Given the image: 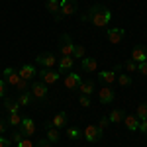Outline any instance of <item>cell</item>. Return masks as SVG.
I'll return each instance as SVG.
<instances>
[{
  "instance_id": "484cf974",
  "label": "cell",
  "mask_w": 147,
  "mask_h": 147,
  "mask_svg": "<svg viewBox=\"0 0 147 147\" xmlns=\"http://www.w3.org/2000/svg\"><path fill=\"white\" fill-rule=\"evenodd\" d=\"M6 124H10L12 127H20V124H22V116H20V114H8Z\"/></svg>"
},
{
  "instance_id": "30bf717a",
  "label": "cell",
  "mask_w": 147,
  "mask_h": 147,
  "mask_svg": "<svg viewBox=\"0 0 147 147\" xmlns=\"http://www.w3.org/2000/svg\"><path fill=\"white\" fill-rule=\"evenodd\" d=\"M114 98H116V92L112 90V86H102L100 90H98V100H100V104H104V106L112 104Z\"/></svg>"
},
{
  "instance_id": "4316f807",
  "label": "cell",
  "mask_w": 147,
  "mask_h": 147,
  "mask_svg": "<svg viewBox=\"0 0 147 147\" xmlns=\"http://www.w3.org/2000/svg\"><path fill=\"white\" fill-rule=\"evenodd\" d=\"M67 137H69V139H79V137H82V131H80L79 127L69 125V127H67Z\"/></svg>"
},
{
  "instance_id": "52a82bcc",
  "label": "cell",
  "mask_w": 147,
  "mask_h": 147,
  "mask_svg": "<svg viewBox=\"0 0 147 147\" xmlns=\"http://www.w3.org/2000/svg\"><path fill=\"white\" fill-rule=\"evenodd\" d=\"M106 37H108L110 43L118 45V43H122L125 39V30L124 28H108L106 30Z\"/></svg>"
},
{
  "instance_id": "ba28073f",
  "label": "cell",
  "mask_w": 147,
  "mask_h": 147,
  "mask_svg": "<svg viewBox=\"0 0 147 147\" xmlns=\"http://www.w3.org/2000/svg\"><path fill=\"white\" fill-rule=\"evenodd\" d=\"M82 82L79 73H75V71H69L67 75H65V79H63V84H65V88L69 90H75V88H79V84Z\"/></svg>"
},
{
  "instance_id": "83f0119b",
  "label": "cell",
  "mask_w": 147,
  "mask_h": 147,
  "mask_svg": "<svg viewBox=\"0 0 147 147\" xmlns=\"http://www.w3.org/2000/svg\"><path fill=\"white\" fill-rule=\"evenodd\" d=\"M136 116H137V120H147V104L145 102H141V104L137 106Z\"/></svg>"
},
{
  "instance_id": "603a6c76",
  "label": "cell",
  "mask_w": 147,
  "mask_h": 147,
  "mask_svg": "<svg viewBox=\"0 0 147 147\" xmlns=\"http://www.w3.org/2000/svg\"><path fill=\"white\" fill-rule=\"evenodd\" d=\"M124 124H125V127H127L129 131H137L139 120H137V116H124Z\"/></svg>"
},
{
  "instance_id": "f35d334b",
  "label": "cell",
  "mask_w": 147,
  "mask_h": 147,
  "mask_svg": "<svg viewBox=\"0 0 147 147\" xmlns=\"http://www.w3.org/2000/svg\"><path fill=\"white\" fill-rule=\"evenodd\" d=\"M137 71H139L141 75H147V61H143V63H137Z\"/></svg>"
},
{
  "instance_id": "1f68e13d",
  "label": "cell",
  "mask_w": 147,
  "mask_h": 147,
  "mask_svg": "<svg viewBox=\"0 0 147 147\" xmlns=\"http://www.w3.org/2000/svg\"><path fill=\"white\" fill-rule=\"evenodd\" d=\"M30 84H32L30 80H24V79H20V82L16 84V88H18L20 92H24V90H30Z\"/></svg>"
},
{
  "instance_id": "d6986e66",
  "label": "cell",
  "mask_w": 147,
  "mask_h": 147,
  "mask_svg": "<svg viewBox=\"0 0 147 147\" xmlns=\"http://www.w3.org/2000/svg\"><path fill=\"white\" fill-rule=\"evenodd\" d=\"M45 131H47V141L49 143H57L61 139V131L57 127H53V125H49L47 122H45Z\"/></svg>"
},
{
  "instance_id": "d4e9b609",
  "label": "cell",
  "mask_w": 147,
  "mask_h": 147,
  "mask_svg": "<svg viewBox=\"0 0 147 147\" xmlns=\"http://www.w3.org/2000/svg\"><path fill=\"white\" fill-rule=\"evenodd\" d=\"M32 100H34V98H32V92L30 90L20 92V96H18V104H20V106H30Z\"/></svg>"
},
{
  "instance_id": "7a4b0ae2",
  "label": "cell",
  "mask_w": 147,
  "mask_h": 147,
  "mask_svg": "<svg viewBox=\"0 0 147 147\" xmlns=\"http://www.w3.org/2000/svg\"><path fill=\"white\" fill-rule=\"evenodd\" d=\"M77 12H79V2L77 0H59V16H57V20L73 16Z\"/></svg>"
},
{
  "instance_id": "3957f363",
  "label": "cell",
  "mask_w": 147,
  "mask_h": 147,
  "mask_svg": "<svg viewBox=\"0 0 147 147\" xmlns=\"http://www.w3.org/2000/svg\"><path fill=\"white\" fill-rule=\"evenodd\" d=\"M30 92H32V98H35V100L39 102H45L47 98H49V90H47V84L45 82H32L30 84Z\"/></svg>"
},
{
  "instance_id": "7c38bea8",
  "label": "cell",
  "mask_w": 147,
  "mask_h": 147,
  "mask_svg": "<svg viewBox=\"0 0 147 147\" xmlns=\"http://www.w3.org/2000/svg\"><path fill=\"white\" fill-rule=\"evenodd\" d=\"M49 125H53V127H57V129H63V127H67V114L65 112H57L49 122H47Z\"/></svg>"
},
{
  "instance_id": "74e56055",
  "label": "cell",
  "mask_w": 147,
  "mask_h": 147,
  "mask_svg": "<svg viewBox=\"0 0 147 147\" xmlns=\"http://www.w3.org/2000/svg\"><path fill=\"white\" fill-rule=\"evenodd\" d=\"M137 129L147 136V120H139V127H137Z\"/></svg>"
},
{
  "instance_id": "7402d4cb",
  "label": "cell",
  "mask_w": 147,
  "mask_h": 147,
  "mask_svg": "<svg viewBox=\"0 0 147 147\" xmlns=\"http://www.w3.org/2000/svg\"><path fill=\"white\" fill-rule=\"evenodd\" d=\"M124 110H120V108H114L110 116H108V120H110V124H122L124 122Z\"/></svg>"
},
{
  "instance_id": "9c48e42d",
  "label": "cell",
  "mask_w": 147,
  "mask_h": 147,
  "mask_svg": "<svg viewBox=\"0 0 147 147\" xmlns=\"http://www.w3.org/2000/svg\"><path fill=\"white\" fill-rule=\"evenodd\" d=\"M2 79H4V82L6 84H10V86H14L16 88V84L20 82V75H18V71L12 67H6L4 71H2Z\"/></svg>"
},
{
  "instance_id": "ffe728a7",
  "label": "cell",
  "mask_w": 147,
  "mask_h": 147,
  "mask_svg": "<svg viewBox=\"0 0 147 147\" xmlns=\"http://www.w3.org/2000/svg\"><path fill=\"white\" fill-rule=\"evenodd\" d=\"M79 90L84 96H92L94 94V80H82L79 84Z\"/></svg>"
},
{
  "instance_id": "44dd1931",
  "label": "cell",
  "mask_w": 147,
  "mask_h": 147,
  "mask_svg": "<svg viewBox=\"0 0 147 147\" xmlns=\"http://www.w3.org/2000/svg\"><path fill=\"white\" fill-rule=\"evenodd\" d=\"M4 108L8 114H20V104L18 100H12V98H4Z\"/></svg>"
},
{
  "instance_id": "4fadbf2b",
  "label": "cell",
  "mask_w": 147,
  "mask_h": 147,
  "mask_svg": "<svg viewBox=\"0 0 147 147\" xmlns=\"http://www.w3.org/2000/svg\"><path fill=\"white\" fill-rule=\"evenodd\" d=\"M131 61H136V63H143L147 61V47L145 45H136L131 49V57H129Z\"/></svg>"
},
{
  "instance_id": "cb8c5ba5",
  "label": "cell",
  "mask_w": 147,
  "mask_h": 147,
  "mask_svg": "<svg viewBox=\"0 0 147 147\" xmlns=\"http://www.w3.org/2000/svg\"><path fill=\"white\" fill-rule=\"evenodd\" d=\"M45 8H47V12L53 14V18L57 20V16H59V0H45Z\"/></svg>"
},
{
  "instance_id": "8992f818",
  "label": "cell",
  "mask_w": 147,
  "mask_h": 147,
  "mask_svg": "<svg viewBox=\"0 0 147 147\" xmlns=\"http://www.w3.org/2000/svg\"><path fill=\"white\" fill-rule=\"evenodd\" d=\"M37 77L41 79V82H45L47 86H49V84H55L57 80L61 79V73H59V71H53V69H45L43 67L39 73H37Z\"/></svg>"
},
{
  "instance_id": "5b68a950",
  "label": "cell",
  "mask_w": 147,
  "mask_h": 147,
  "mask_svg": "<svg viewBox=\"0 0 147 147\" xmlns=\"http://www.w3.org/2000/svg\"><path fill=\"white\" fill-rule=\"evenodd\" d=\"M82 137H84L88 143H98L102 139V129L94 124H88L84 127V131H82Z\"/></svg>"
},
{
  "instance_id": "d6a6232c",
  "label": "cell",
  "mask_w": 147,
  "mask_h": 147,
  "mask_svg": "<svg viewBox=\"0 0 147 147\" xmlns=\"http://www.w3.org/2000/svg\"><path fill=\"white\" fill-rule=\"evenodd\" d=\"M10 139H12V143H18V141H22L24 139V136H22V131L16 127L14 131H12V136H10Z\"/></svg>"
},
{
  "instance_id": "836d02e7",
  "label": "cell",
  "mask_w": 147,
  "mask_h": 147,
  "mask_svg": "<svg viewBox=\"0 0 147 147\" xmlns=\"http://www.w3.org/2000/svg\"><path fill=\"white\" fill-rule=\"evenodd\" d=\"M79 104L82 106V108H90V96H84V94H80L79 96Z\"/></svg>"
},
{
  "instance_id": "ac0fdd59",
  "label": "cell",
  "mask_w": 147,
  "mask_h": 147,
  "mask_svg": "<svg viewBox=\"0 0 147 147\" xmlns=\"http://www.w3.org/2000/svg\"><path fill=\"white\" fill-rule=\"evenodd\" d=\"M80 69H82L84 73H94V71L98 69V63H96L94 57H82V59H80Z\"/></svg>"
},
{
  "instance_id": "5bb4252c",
  "label": "cell",
  "mask_w": 147,
  "mask_h": 147,
  "mask_svg": "<svg viewBox=\"0 0 147 147\" xmlns=\"http://www.w3.org/2000/svg\"><path fill=\"white\" fill-rule=\"evenodd\" d=\"M35 61L39 63V65H43L45 69H51L53 65H57V59L53 53H39V55L35 57Z\"/></svg>"
},
{
  "instance_id": "2e32d148",
  "label": "cell",
  "mask_w": 147,
  "mask_h": 147,
  "mask_svg": "<svg viewBox=\"0 0 147 147\" xmlns=\"http://www.w3.org/2000/svg\"><path fill=\"white\" fill-rule=\"evenodd\" d=\"M116 71H100L98 73V80H100L104 86H112L114 82H116Z\"/></svg>"
},
{
  "instance_id": "d590c367",
  "label": "cell",
  "mask_w": 147,
  "mask_h": 147,
  "mask_svg": "<svg viewBox=\"0 0 147 147\" xmlns=\"http://www.w3.org/2000/svg\"><path fill=\"white\" fill-rule=\"evenodd\" d=\"M10 145H12V139H10V137L0 136V147H10Z\"/></svg>"
},
{
  "instance_id": "8fae6325",
  "label": "cell",
  "mask_w": 147,
  "mask_h": 147,
  "mask_svg": "<svg viewBox=\"0 0 147 147\" xmlns=\"http://www.w3.org/2000/svg\"><path fill=\"white\" fill-rule=\"evenodd\" d=\"M18 129L22 131L24 137H32L35 134V122L32 120V118H22V124H20Z\"/></svg>"
},
{
  "instance_id": "4dcf8cb0",
  "label": "cell",
  "mask_w": 147,
  "mask_h": 147,
  "mask_svg": "<svg viewBox=\"0 0 147 147\" xmlns=\"http://www.w3.org/2000/svg\"><path fill=\"white\" fill-rule=\"evenodd\" d=\"M124 69L127 71V73H136V71H137V63H136V61H131V59H125Z\"/></svg>"
},
{
  "instance_id": "6da1fadb",
  "label": "cell",
  "mask_w": 147,
  "mask_h": 147,
  "mask_svg": "<svg viewBox=\"0 0 147 147\" xmlns=\"http://www.w3.org/2000/svg\"><path fill=\"white\" fill-rule=\"evenodd\" d=\"M82 20H84V22H90L92 26H96V28H106V26H110L112 12H110V8H106V6H102V4H94V6H90L88 12L82 16Z\"/></svg>"
},
{
  "instance_id": "e0dca14e",
  "label": "cell",
  "mask_w": 147,
  "mask_h": 147,
  "mask_svg": "<svg viewBox=\"0 0 147 147\" xmlns=\"http://www.w3.org/2000/svg\"><path fill=\"white\" fill-rule=\"evenodd\" d=\"M73 65H75V59H73V57H61V59L57 61V67H59V73H61V75L73 71Z\"/></svg>"
},
{
  "instance_id": "60d3db41",
  "label": "cell",
  "mask_w": 147,
  "mask_h": 147,
  "mask_svg": "<svg viewBox=\"0 0 147 147\" xmlns=\"http://www.w3.org/2000/svg\"><path fill=\"white\" fill-rule=\"evenodd\" d=\"M35 147H51V143H49L47 139H39V141L35 143Z\"/></svg>"
},
{
  "instance_id": "e575fe53",
  "label": "cell",
  "mask_w": 147,
  "mask_h": 147,
  "mask_svg": "<svg viewBox=\"0 0 147 147\" xmlns=\"http://www.w3.org/2000/svg\"><path fill=\"white\" fill-rule=\"evenodd\" d=\"M16 147H35V145L32 143V139H28V137H24L22 141H18V143H16Z\"/></svg>"
},
{
  "instance_id": "9a60e30c",
  "label": "cell",
  "mask_w": 147,
  "mask_h": 147,
  "mask_svg": "<svg viewBox=\"0 0 147 147\" xmlns=\"http://www.w3.org/2000/svg\"><path fill=\"white\" fill-rule=\"evenodd\" d=\"M18 75H20V79L30 80V82H32V79H34V77H37V71H35L34 65H28V63H26V65H22V67H20Z\"/></svg>"
},
{
  "instance_id": "b9f144b4",
  "label": "cell",
  "mask_w": 147,
  "mask_h": 147,
  "mask_svg": "<svg viewBox=\"0 0 147 147\" xmlns=\"http://www.w3.org/2000/svg\"><path fill=\"white\" fill-rule=\"evenodd\" d=\"M4 131H6V120L0 118V136H4Z\"/></svg>"
},
{
  "instance_id": "f546056e",
  "label": "cell",
  "mask_w": 147,
  "mask_h": 147,
  "mask_svg": "<svg viewBox=\"0 0 147 147\" xmlns=\"http://www.w3.org/2000/svg\"><path fill=\"white\" fill-rule=\"evenodd\" d=\"M82 57H86V51H84V47H82V45H75L73 59H82Z\"/></svg>"
},
{
  "instance_id": "ab89813d",
  "label": "cell",
  "mask_w": 147,
  "mask_h": 147,
  "mask_svg": "<svg viewBox=\"0 0 147 147\" xmlns=\"http://www.w3.org/2000/svg\"><path fill=\"white\" fill-rule=\"evenodd\" d=\"M6 96V82L4 79H0V98H4Z\"/></svg>"
},
{
  "instance_id": "8d00e7d4",
  "label": "cell",
  "mask_w": 147,
  "mask_h": 147,
  "mask_svg": "<svg viewBox=\"0 0 147 147\" xmlns=\"http://www.w3.org/2000/svg\"><path fill=\"white\" fill-rule=\"evenodd\" d=\"M108 124H110L108 116H102V118H100V122H98V127H100V129H104V127H106Z\"/></svg>"
},
{
  "instance_id": "277c9868",
  "label": "cell",
  "mask_w": 147,
  "mask_h": 147,
  "mask_svg": "<svg viewBox=\"0 0 147 147\" xmlns=\"http://www.w3.org/2000/svg\"><path fill=\"white\" fill-rule=\"evenodd\" d=\"M75 45H77V43L71 39L69 34H61V37H59V51H61V57H73Z\"/></svg>"
},
{
  "instance_id": "f1b7e54d",
  "label": "cell",
  "mask_w": 147,
  "mask_h": 147,
  "mask_svg": "<svg viewBox=\"0 0 147 147\" xmlns=\"http://www.w3.org/2000/svg\"><path fill=\"white\" fill-rule=\"evenodd\" d=\"M116 80H118V84H120V86H129V84H131V77H129V75H118V77H116Z\"/></svg>"
}]
</instances>
